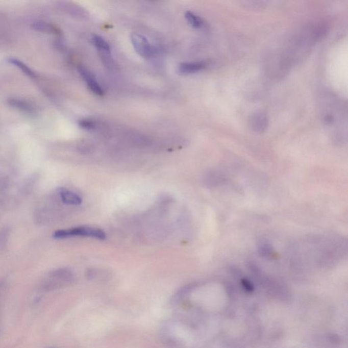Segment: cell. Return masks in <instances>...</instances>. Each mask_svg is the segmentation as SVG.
I'll use <instances>...</instances> for the list:
<instances>
[{"label":"cell","mask_w":348,"mask_h":348,"mask_svg":"<svg viewBox=\"0 0 348 348\" xmlns=\"http://www.w3.org/2000/svg\"><path fill=\"white\" fill-rule=\"evenodd\" d=\"M73 236L93 237L103 240L106 238L105 233L101 229L88 227H75L55 231L53 237L55 239H65Z\"/></svg>","instance_id":"6da1fadb"},{"label":"cell","mask_w":348,"mask_h":348,"mask_svg":"<svg viewBox=\"0 0 348 348\" xmlns=\"http://www.w3.org/2000/svg\"><path fill=\"white\" fill-rule=\"evenodd\" d=\"M131 40L135 51L141 57L148 58L153 55V49L146 37L138 33H133Z\"/></svg>","instance_id":"7a4b0ae2"},{"label":"cell","mask_w":348,"mask_h":348,"mask_svg":"<svg viewBox=\"0 0 348 348\" xmlns=\"http://www.w3.org/2000/svg\"><path fill=\"white\" fill-rule=\"evenodd\" d=\"M249 125L254 132L262 134L267 129L269 118L265 112H255L250 117Z\"/></svg>","instance_id":"3957f363"},{"label":"cell","mask_w":348,"mask_h":348,"mask_svg":"<svg viewBox=\"0 0 348 348\" xmlns=\"http://www.w3.org/2000/svg\"><path fill=\"white\" fill-rule=\"evenodd\" d=\"M79 71L84 81L87 83L88 87L95 95L102 96L104 95V91L101 86L98 83L97 79L91 71L88 70L84 67H79Z\"/></svg>","instance_id":"277c9868"},{"label":"cell","mask_w":348,"mask_h":348,"mask_svg":"<svg viewBox=\"0 0 348 348\" xmlns=\"http://www.w3.org/2000/svg\"><path fill=\"white\" fill-rule=\"evenodd\" d=\"M207 64L204 62L182 63L178 65V72L181 74H191L206 68Z\"/></svg>","instance_id":"5b68a950"},{"label":"cell","mask_w":348,"mask_h":348,"mask_svg":"<svg viewBox=\"0 0 348 348\" xmlns=\"http://www.w3.org/2000/svg\"><path fill=\"white\" fill-rule=\"evenodd\" d=\"M61 200L64 204L69 205H79L82 203V198L74 192L65 188L59 189Z\"/></svg>","instance_id":"8992f818"},{"label":"cell","mask_w":348,"mask_h":348,"mask_svg":"<svg viewBox=\"0 0 348 348\" xmlns=\"http://www.w3.org/2000/svg\"><path fill=\"white\" fill-rule=\"evenodd\" d=\"M259 251L260 255L265 259H271L275 256V252L273 247L267 241L261 240L259 243Z\"/></svg>","instance_id":"52a82bcc"},{"label":"cell","mask_w":348,"mask_h":348,"mask_svg":"<svg viewBox=\"0 0 348 348\" xmlns=\"http://www.w3.org/2000/svg\"><path fill=\"white\" fill-rule=\"evenodd\" d=\"M92 41H93V44L95 45L98 50L105 53L106 54H110V47L109 44L102 37L97 36V35H94L93 38H92Z\"/></svg>","instance_id":"ba28073f"},{"label":"cell","mask_w":348,"mask_h":348,"mask_svg":"<svg viewBox=\"0 0 348 348\" xmlns=\"http://www.w3.org/2000/svg\"><path fill=\"white\" fill-rule=\"evenodd\" d=\"M185 18L188 23H189L192 28H200L202 26L203 20L202 18H201L200 16H196V14L192 13L191 12H186Z\"/></svg>","instance_id":"9c48e42d"},{"label":"cell","mask_w":348,"mask_h":348,"mask_svg":"<svg viewBox=\"0 0 348 348\" xmlns=\"http://www.w3.org/2000/svg\"><path fill=\"white\" fill-rule=\"evenodd\" d=\"M9 61L10 63H12V64L16 65V67H18V68L21 69V70L23 71L26 75L29 76V77H36V75L34 71H32V69H31L30 67L28 66V65L24 64V63L22 62V61L18 60V59L13 58L10 59Z\"/></svg>","instance_id":"30bf717a"},{"label":"cell","mask_w":348,"mask_h":348,"mask_svg":"<svg viewBox=\"0 0 348 348\" xmlns=\"http://www.w3.org/2000/svg\"><path fill=\"white\" fill-rule=\"evenodd\" d=\"M10 105L14 108H19L20 110L26 112H32L34 108L28 102L21 101L19 100H10L9 102Z\"/></svg>","instance_id":"8fae6325"},{"label":"cell","mask_w":348,"mask_h":348,"mask_svg":"<svg viewBox=\"0 0 348 348\" xmlns=\"http://www.w3.org/2000/svg\"><path fill=\"white\" fill-rule=\"evenodd\" d=\"M79 126L86 130H92L95 128V122L92 120L84 119L79 122Z\"/></svg>","instance_id":"7c38bea8"},{"label":"cell","mask_w":348,"mask_h":348,"mask_svg":"<svg viewBox=\"0 0 348 348\" xmlns=\"http://www.w3.org/2000/svg\"><path fill=\"white\" fill-rule=\"evenodd\" d=\"M241 283H242V285L245 289L247 290H249V291H251V290H253V285L252 284L251 282L249 281L247 279H243L242 282H241Z\"/></svg>","instance_id":"4fadbf2b"}]
</instances>
